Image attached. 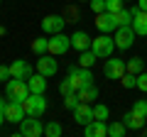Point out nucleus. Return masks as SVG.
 <instances>
[{"label": "nucleus", "mask_w": 147, "mask_h": 137, "mask_svg": "<svg viewBox=\"0 0 147 137\" xmlns=\"http://www.w3.org/2000/svg\"><path fill=\"white\" fill-rule=\"evenodd\" d=\"M69 49H71V37L61 34V32L49 37V54H54V56H61V54H66Z\"/></svg>", "instance_id": "8"}, {"label": "nucleus", "mask_w": 147, "mask_h": 137, "mask_svg": "<svg viewBox=\"0 0 147 137\" xmlns=\"http://www.w3.org/2000/svg\"><path fill=\"white\" fill-rule=\"evenodd\" d=\"M7 79H12V76H10V66H0V81L5 83Z\"/></svg>", "instance_id": "35"}, {"label": "nucleus", "mask_w": 147, "mask_h": 137, "mask_svg": "<svg viewBox=\"0 0 147 137\" xmlns=\"http://www.w3.org/2000/svg\"><path fill=\"white\" fill-rule=\"evenodd\" d=\"M123 122H125L127 125V130H142V125H145V118H140V115H135V113H125V115H123Z\"/></svg>", "instance_id": "20"}, {"label": "nucleus", "mask_w": 147, "mask_h": 137, "mask_svg": "<svg viewBox=\"0 0 147 137\" xmlns=\"http://www.w3.org/2000/svg\"><path fill=\"white\" fill-rule=\"evenodd\" d=\"M3 122H7L5 120V108H0V125H3Z\"/></svg>", "instance_id": "37"}, {"label": "nucleus", "mask_w": 147, "mask_h": 137, "mask_svg": "<svg viewBox=\"0 0 147 137\" xmlns=\"http://www.w3.org/2000/svg\"><path fill=\"white\" fill-rule=\"evenodd\" d=\"M115 49H118V47H115V39L110 37V34H105V32H100L98 37L91 42V52H93L98 59H108Z\"/></svg>", "instance_id": "1"}, {"label": "nucleus", "mask_w": 147, "mask_h": 137, "mask_svg": "<svg viewBox=\"0 0 147 137\" xmlns=\"http://www.w3.org/2000/svg\"><path fill=\"white\" fill-rule=\"evenodd\" d=\"M66 79L71 81V86L76 91L84 88V86H88V83H93V74H91L88 66H74V68H69V76H66Z\"/></svg>", "instance_id": "4"}, {"label": "nucleus", "mask_w": 147, "mask_h": 137, "mask_svg": "<svg viewBox=\"0 0 147 137\" xmlns=\"http://www.w3.org/2000/svg\"><path fill=\"white\" fill-rule=\"evenodd\" d=\"M25 118H27V113H25L22 100H10V103H5V120H7V122H15V125H20Z\"/></svg>", "instance_id": "9"}, {"label": "nucleus", "mask_w": 147, "mask_h": 137, "mask_svg": "<svg viewBox=\"0 0 147 137\" xmlns=\"http://www.w3.org/2000/svg\"><path fill=\"white\" fill-rule=\"evenodd\" d=\"M27 86H30L32 93H44V91H47V76L37 71V74H32L30 79H27Z\"/></svg>", "instance_id": "18"}, {"label": "nucleus", "mask_w": 147, "mask_h": 137, "mask_svg": "<svg viewBox=\"0 0 147 137\" xmlns=\"http://www.w3.org/2000/svg\"><path fill=\"white\" fill-rule=\"evenodd\" d=\"M132 30H135V34H140V37H147V12L140 10V7H132Z\"/></svg>", "instance_id": "13"}, {"label": "nucleus", "mask_w": 147, "mask_h": 137, "mask_svg": "<svg viewBox=\"0 0 147 137\" xmlns=\"http://www.w3.org/2000/svg\"><path fill=\"white\" fill-rule=\"evenodd\" d=\"M10 76L12 79H30L32 76V66L25 61V59H17V61L10 64Z\"/></svg>", "instance_id": "15"}, {"label": "nucleus", "mask_w": 147, "mask_h": 137, "mask_svg": "<svg viewBox=\"0 0 147 137\" xmlns=\"http://www.w3.org/2000/svg\"><path fill=\"white\" fill-rule=\"evenodd\" d=\"M113 15H115L118 27H123V25H132V12L127 10V7H123L120 12H113Z\"/></svg>", "instance_id": "22"}, {"label": "nucleus", "mask_w": 147, "mask_h": 137, "mask_svg": "<svg viewBox=\"0 0 147 137\" xmlns=\"http://www.w3.org/2000/svg\"><path fill=\"white\" fill-rule=\"evenodd\" d=\"M137 7H140V10H145V12H147V0H137Z\"/></svg>", "instance_id": "36"}, {"label": "nucleus", "mask_w": 147, "mask_h": 137, "mask_svg": "<svg viewBox=\"0 0 147 137\" xmlns=\"http://www.w3.org/2000/svg\"><path fill=\"white\" fill-rule=\"evenodd\" d=\"M22 105H25V113L32 118H42L44 110H47V98L44 93H30L25 100H22Z\"/></svg>", "instance_id": "2"}, {"label": "nucleus", "mask_w": 147, "mask_h": 137, "mask_svg": "<svg viewBox=\"0 0 147 137\" xmlns=\"http://www.w3.org/2000/svg\"><path fill=\"white\" fill-rule=\"evenodd\" d=\"M125 3H127V0H125Z\"/></svg>", "instance_id": "39"}, {"label": "nucleus", "mask_w": 147, "mask_h": 137, "mask_svg": "<svg viewBox=\"0 0 147 137\" xmlns=\"http://www.w3.org/2000/svg\"><path fill=\"white\" fill-rule=\"evenodd\" d=\"M37 71H39V74H44L49 79V76H54L59 71V61H57V56H54V54H42V56L37 59Z\"/></svg>", "instance_id": "10"}, {"label": "nucleus", "mask_w": 147, "mask_h": 137, "mask_svg": "<svg viewBox=\"0 0 147 137\" xmlns=\"http://www.w3.org/2000/svg\"><path fill=\"white\" fill-rule=\"evenodd\" d=\"M96 27H98V32H105V34H108V32H115L118 30V22H115V15H113V12H98V15H96Z\"/></svg>", "instance_id": "12"}, {"label": "nucleus", "mask_w": 147, "mask_h": 137, "mask_svg": "<svg viewBox=\"0 0 147 137\" xmlns=\"http://www.w3.org/2000/svg\"><path fill=\"white\" fill-rule=\"evenodd\" d=\"M91 10L98 15V12H105V0H91Z\"/></svg>", "instance_id": "33"}, {"label": "nucleus", "mask_w": 147, "mask_h": 137, "mask_svg": "<svg viewBox=\"0 0 147 137\" xmlns=\"http://www.w3.org/2000/svg\"><path fill=\"white\" fill-rule=\"evenodd\" d=\"M79 103H81V100H79V93H69V95H64V108H66V110H74Z\"/></svg>", "instance_id": "28"}, {"label": "nucleus", "mask_w": 147, "mask_h": 137, "mask_svg": "<svg viewBox=\"0 0 147 137\" xmlns=\"http://www.w3.org/2000/svg\"><path fill=\"white\" fill-rule=\"evenodd\" d=\"M91 42H93V39H91L84 30H79V32H74V34H71V49H76L79 54L86 52V49H91Z\"/></svg>", "instance_id": "17"}, {"label": "nucleus", "mask_w": 147, "mask_h": 137, "mask_svg": "<svg viewBox=\"0 0 147 137\" xmlns=\"http://www.w3.org/2000/svg\"><path fill=\"white\" fill-rule=\"evenodd\" d=\"M125 132H127V125H125V122H110V125H108V135H110V137H123Z\"/></svg>", "instance_id": "24"}, {"label": "nucleus", "mask_w": 147, "mask_h": 137, "mask_svg": "<svg viewBox=\"0 0 147 137\" xmlns=\"http://www.w3.org/2000/svg\"><path fill=\"white\" fill-rule=\"evenodd\" d=\"M44 135H47V137H61L64 130H61V125H59L57 120H52L49 125H44Z\"/></svg>", "instance_id": "25"}, {"label": "nucleus", "mask_w": 147, "mask_h": 137, "mask_svg": "<svg viewBox=\"0 0 147 137\" xmlns=\"http://www.w3.org/2000/svg\"><path fill=\"white\" fill-rule=\"evenodd\" d=\"M20 135H25V137H42V135H44V125H42V120H39V118L27 115L25 120L20 122Z\"/></svg>", "instance_id": "7"}, {"label": "nucleus", "mask_w": 147, "mask_h": 137, "mask_svg": "<svg viewBox=\"0 0 147 137\" xmlns=\"http://www.w3.org/2000/svg\"><path fill=\"white\" fill-rule=\"evenodd\" d=\"M137 88H140V91H145V93H147V71L137 74Z\"/></svg>", "instance_id": "34"}, {"label": "nucleus", "mask_w": 147, "mask_h": 137, "mask_svg": "<svg viewBox=\"0 0 147 137\" xmlns=\"http://www.w3.org/2000/svg\"><path fill=\"white\" fill-rule=\"evenodd\" d=\"M59 93H61V95H69V93H76V88L71 86V81H69V79H64L61 83H59Z\"/></svg>", "instance_id": "32"}, {"label": "nucleus", "mask_w": 147, "mask_h": 137, "mask_svg": "<svg viewBox=\"0 0 147 137\" xmlns=\"http://www.w3.org/2000/svg\"><path fill=\"white\" fill-rule=\"evenodd\" d=\"M84 135L86 137H105L108 135V125H105V120H91L88 125H84Z\"/></svg>", "instance_id": "16"}, {"label": "nucleus", "mask_w": 147, "mask_h": 137, "mask_svg": "<svg viewBox=\"0 0 147 137\" xmlns=\"http://www.w3.org/2000/svg\"><path fill=\"white\" fill-rule=\"evenodd\" d=\"M30 86H27V79H10L5 83V95L7 100H25L30 95Z\"/></svg>", "instance_id": "3"}, {"label": "nucleus", "mask_w": 147, "mask_h": 137, "mask_svg": "<svg viewBox=\"0 0 147 137\" xmlns=\"http://www.w3.org/2000/svg\"><path fill=\"white\" fill-rule=\"evenodd\" d=\"M132 113H135V115H140V118H145V120H147V100H137L135 105H132Z\"/></svg>", "instance_id": "29"}, {"label": "nucleus", "mask_w": 147, "mask_h": 137, "mask_svg": "<svg viewBox=\"0 0 147 137\" xmlns=\"http://www.w3.org/2000/svg\"><path fill=\"white\" fill-rule=\"evenodd\" d=\"M98 61V56H96L93 52H91V49H86V52H81V56H79V66H93V64Z\"/></svg>", "instance_id": "23"}, {"label": "nucleus", "mask_w": 147, "mask_h": 137, "mask_svg": "<svg viewBox=\"0 0 147 137\" xmlns=\"http://www.w3.org/2000/svg\"><path fill=\"white\" fill-rule=\"evenodd\" d=\"M123 3H125V0H105V10L108 12H120L123 7H125Z\"/></svg>", "instance_id": "31"}, {"label": "nucleus", "mask_w": 147, "mask_h": 137, "mask_svg": "<svg viewBox=\"0 0 147 137\" xmlns=\"http://www.w3.org/2000/svg\"><path fill=\"white\" fill-rule=\"evenodd\" d=\"M74 120L79 122V125H88L93 120V105L91 103H79V105L74 108Z\"/></svg>", "instance_id": "14"}, {"label": "nucleus", "mask_w": 147, "mask_h": 137, "mask_svg": "<svg viewBox=\"0 0 147 137\" xmlns=\"http://www.w3.org/2000/svg\"><path fill=\"white\" fill-rule=\"evenodd\" d=\"M0 108H5V100H3V98H0Z\"/></svg>", "instance_id": "38"}, {"label": "nucleus", "mask_w": 147, "mask_h": 137, "mask_svg": "<svg viewBox=\"0 0 147 137\" xmlns=\"http://www.w3.org/2000/svg\"><path fill=\"white\" fill-rule=\"evenodd\" d=\"M120 83H123V88H137V76L135 74H125L120 79Z\"/></svg>", "instance_id": "30"}, {"label": "nucleus", "mask_w": 147, "mask_h": 137, "mask_svg": "<svg viewBox=\"0 0 147 137\" xmlns=\"http://www.w3.org/2000/svg\"><path fill=\"white\" fill-rule=\"evenodd\" d=\"M39 25H42L44 34H59V32H64L66 20H64V15H47Z\"/></svg>", "instance_id": "11"}, {"label": "nucleus", "mask_w": 147, "mask_h": 137, "mask_svg": "<svg viewBox=\"0 0 147 137\" xmlns=\"http://www.w3.org/2000/svg\"><path fill=\"white\" fill-rule=\"evenodd\" d=\"M32 52L37 54V56H42V54H47L49 52V39H44V37H37V39H32Z\"/></svg>", "instance_id": "21"}, {"label": "nucleus", "mask_w": 147, "mask_h": 137, "mask_svg": "<svg viewBox=\"0 0 147 137\" xmlns=\"http://www.w3.org/2000/svg\"><path fill=\"white\" fill-rule=\"evenodd\" d=\"M125 64H127V74H135V76H137V74L145 71V68H142V59H137V56L130 59V61H125Z\"/></svg>", "instance_id": "27"}, {"label": "nucleus", "mask_w": 147, "mask_h": 137, "mask_svg": "<svg viewBox=\"0 0 147 137\" xmlns=\"http://www.w3.org/2000/svg\"><path fill=\"white\" fill-rule=\"evenodd\" d=\"M125 74H127V64L123 61V59H110V56H108V61L103 64V76H105V79L120 81Z\"/></svg>", "instance_id": "5"}, {"label": "nucleus", "mask_w": 147, "mask_h": 137, "mask_svg": "<svg viewBox=\"0 0 147 137\" xmlns=\"http://www.w3.org/2000/svg\"><path fill=\"white\" fill-rule=\"evenodd\" d=\"M108 115H110L108 105H103V103L93 105V120H108Z\"/></svg>", "instance_id": "26"}, {"label": "nucleus", "mask_w": 147, "mask_h": 137, "mask_svg": "<svg viewBox=\"0 0 147 137\" xmlns=\"http://www.w3.org/2000/svg\"><path fill=\"white\" fill-rule=\"evenodd\" d=\"M76 93H79V100H81V103H93V100L98 98V88H96L93 83H88V86H84V88H79Z\"/></svg>", "instance_id": "19"}, {"label": "nucleus", "mask_w": 147, "mask_h": 137, "mask_svg": "<svg viewBox=\"0 0 147 137\" xmlns=\"http://www.w3.org/2000/svg\"><path fill=\"white\" fill-rule=\"evenodd\" d=\"M135 30H132V25H123V27H118L115 30V47L118 49H123V52H125V49H130L132 47V42H135Z\"/></svg>", "instance_id": "6"}]
</instances>
